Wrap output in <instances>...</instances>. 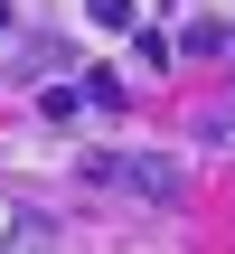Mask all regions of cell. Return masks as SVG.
<instances>
[{"instance_id": "obj_1", "label": "cell", "mask_w": 235, "mask_h": 254, "mask_svg": "<svg viewBox=\"0 0 235 254\" xmlns=\"http://www.w3.org/2000/svg\"><path fill=\"white\" fill-rule=\"evenodd\" d=\"M85 19H94V28H122V19H132V0H94Z\"/></svg>"}]
</instances>
